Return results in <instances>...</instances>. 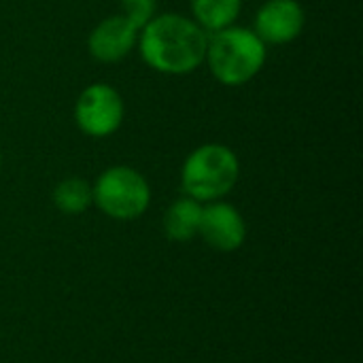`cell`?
<instances>
[{"label":"cell","mask_w":363,"mask_h":363,"mask_svg":"<svg viewBox=\"0 0 363 363\" xmlns=\"http://www.w3.org/2000/svg\"><path fill=\"white\" fill-rule=\"evenodd\" d=\"M138 45L151 68L166 74H187L204 62L208 34L194 19L164 13L143 28Z\"/></svg>","instance_id":"1"},{"label":"cell","mask_w":363,"mask_h":363,"mask_svg":"<svg viewBox=\"0 0 363 363\" xmlns=\"http://www.w3.org/2000/svg\"><path fill=\"white\" fill-rule=\"evenodd\" d=\"M217 81L242 85L253 79L266 62V43L247 28H223L208 38L204 57Z\"/></svg>","instance_id":"2"},{"label":"cell","mask_w":363,"mask_h":363,"mask_svg":"<svg viewBox=\"0 0 363 363\" xmlns=\"http://www.w3.org/2000/svg\"><path fill=\"white\" fill-rule=\"evenodd\" d=\"M238 181V160L223 145H202L183 164L181 185L187 198L215 202L232 191Z\"/></svg>","instance_id":"3"},{"label":"cell","mask_w":363,"mask_h":363,"mask_svg":"<svg viewBox=\"0 0 363 363\" xmlns=\"http://www.w3.org/2000/svg\"><path fill=\"white\" fill-rule=\"evenodd\" d=\"M94 191V204L111 219L132 221L145 215L151 204V189L147 179L128 166H113L104 170Z\"/></svg>","instance_id":"4"},{"label":"cell","mask_w":363,"mask_h":363,"mask_svg":"<svg viewBox=\"0 0 363 363\" xmlns=\"http://www.w3.org/2000/svg\"><path fill=\"white\" fill-rule=\"evenodd\" d=\"M74 119L87 136L104 138L117 132L123 121V100L117 89L104 83L87 87L74 106Z\"/></svg>","instance_id":"5"},{"label":"cell","mask_w":363,"mask_h":363,"mask_svg":"<svg viewBox=\"0 0 363 363\" xmlns=\"http://www.w3.org/2000/svg\"><path fill=\"white\" fill-rule=\"evenodd\" d=\"M198 234L211 249L221 253H232L245 245L247 223L236 206L215 200L202 206Z\"/></svg>","instance_id":"6"},{"label":"cell","mask_w":363,"mask_h":363,"mask_svg":"<svg viewBox=\"0 0 363 363\" xmlns=\"http://www.w3.org/2000/svg\"><path fill=\"white\" fill-rule=\"evenodd\" d=\"M304 11L296 0H268L255 17V34L270 45H283L300 36Z\"/></svg>","instance_id":"7"},{"label":"cell","mask_w":363,"mask_h":363,"mask_svg":"<svg viewBox=\"0 0 363 363\" xmlns=\"http://www.w3.org/2000/svg\"><path fill=\"white\" fill-rule=\"evenodd\" d=\"M138 30L123 17L115 15L98 23L89 36V53L100 62H117L125 57L136 45Z\"/></svg>","instance_id":"8"},{"label":"cell","mask_w":363,"mask_h":363,"mask_svg":"<svg viewBox=\"0 0 363 363\" xmlns=\"http://www.w3.org/2000/svg\"><path fill=\"white\" fill-rule=\"evenodd\" d=\"M202 204L194 198L174 200L164 215V234L172 242H187L198 234Z\"/></svg>","instance_id":"9"},{"label":"cell","mask_w":363,"mask_h":363,"mask_svg":"<svg viewBox=\"0 0 363 363\" xmlns=\"http://www.w3.org/2000/svg\"><path fill=\"white\" fill-rule=\"evenodd\" d=\"M191 11L196 23L206 34H215L236 21L240 13V0H191Z\"/></svg>","instance_id":"10"},{"label":"cell","mask_w":363,"mask_h":363,"mask_svg":"<svg viewBox=\"0 0 363 363\" xmlns=\"http://www.w3.org/2000/svg\"><path fill=\"white\" fill-rule=\"evenodd\" d=\"M91 202H94V191L85 179L70 177L57 183V187L53 189V204L64 215H81L91 206Z\"/></svg>","instance_id":"11"},{"label":"cell","mask_w":363,"mask_h":363,"mask_svg":"<svg viewBox=\"0 0 363 363\" xmlns=\"http://www.w3.org/2000/svg\"><path fill=\"white\" fill-rule=\"evenodd\" d=\"M125 13L123 17L136 28V30H143L153 17H155V6H157V0H121Z\"/></svg>","instance_id":"12"},{"label":"cell","mask_w":363,"mask_h":363,"mask_svg":"<svg viewBox=\"0 0 363 363\" xmlns=\"http://www.w3.org/2000/svg\"><path fill=\"white\" fill-rule=\"evenodd\" d=\"M0 166H2V155H0Z\"/></svg>","instance_id":"13"}]
</instances>
